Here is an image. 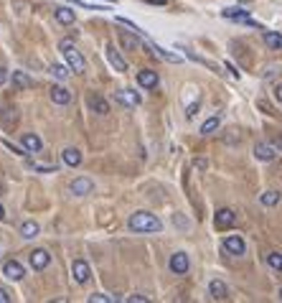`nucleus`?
Returning a JSON list of instances; mask_svg holds the SVG:
<instances>
[{
    "label": "nucleus",
    "instance_id": "5701e85b",
    "mask_svg": "<svg viewBox=\"0 0 282 303\" xmlns=\"http://www.w3.org/2000/svg\"><path fill=\"white\" fill-rule=\"evenodd\" d=\"M54 18H56L59 23H64V26H72V23L77 21V16H74V11H69V8H64V6L54 11Z\"/></svg>",
    "mask_w": 282,
    "mask_h": 303
},
{
    "label": "nucleus",
    "instance_id": "473e14b6",
    "mask_svg": "<svg viewBox=\"0 0 282 303\" xmlns=\"http://www.w3.org/2000/svg\"><path fill=\"white\" fill-rule=\"evenodd\" d=\"M11 300H13V295L6 288H0V303H11Z\"/></svg>",
    "mask_w": 282,
    "mask_h": 303
},
{
    "label": "nucleus",
    "instance_id": "c9c22d12",
    "mask_svg": "<svg viewBox=\"0 0 282 303\" xmlns=\"http://www.w3.org/2000/svg\"><path fill=\"white\" fill-rule=\"evenodd\" d=\"M274 99H277V102H282V82H279V84H274Z\"/></svg>",
    "mask_w": 282,
    "mask_h": 303
},
{
    "label": "nucleus",
    "instance_id": "20e7f679",
    "mask_svg": "<svg viewBox=\"0 0 282 303\" xmlns=\"http://www.w3.org/2000/svg\"><path fill=\"white\" fill-rule=\"evenodd\" d=\"M168 267H170V273H175V275H186V273H188V267H191V260H188V255H186V252H173V255H170Z\"/></svg>",
    "mask_w": 282,
    "mask_h": 303
},
{
    "label": "nucleus",
    "instance_id": "9b49d317",
    "mask_svg": "<svg viewBox=\"0 0 282 303\" xmlns=\"http://www.w3.org/2000/svg\"><path fill=\"white\" fill-rule=\"evenodd\" d=\"M3 275H6L8 280H21V278L26 275V270H23V265H21L18 260H6V262H3Z\"/></svg>",
    "mask_w": 282,
    "mask_h": 303
},
{
    "label": "nucleus",
    "instance_id": "f3484780",
    "mask_svg": "<svg viewBox=\"0 0 282 303\" xmlns=\"http://www.w3.org/2000/svg\"><path fill=\"white\" fill-rule=\"evenodd\" d=\"M11 82H13V87H18V89H31L33 87V77H28L26 72H11Z\"/></svg>",
    "mask_w": 282,
    "mask_h": 303
},
{
    "label": "nucleus",
    "instance_id": "412c9836",
    "mask_svg": "<svg viewBox=\"0 0 282 303\" xmlns=\"http://www.w3.org/2000/svg\"><path fill=\"white\" fill-rule=\"evenodd\" d=\"M87 105H89L94 112H99V115H107V112H110V105H107V99H104V97H99V94H89Z\"/></svg>",
    "mask_w": 282,
    "mask_h": 303
},
{
    "label": "nucleus",
    "instance_id": "4468645a",
    "mask_svg": "<svg viewBox=\"0 0 282 303\" xmlns=\"http://www.w3.org/2000/svg\"><path fill=\"white\" fill-rule=\"evenodd\" d=\"M115 99H117L120 105H125V107H137V105H140V94L132 92V89H120V92H115Z\"/></svg>",
    "mask_w": 282,
    "mask_h": 303
},
{
    "label": "nucleus",
    "instance_id": "9d476101",
    "mask_svg": "<svg viewBox=\"0 0 282 303\" xmlns=\"http://www.w3.org/2000/svg\"><path fill=\"white\" fill-rule=\"evenodd\" d=\"M234 222H236V214L231 209H219L216 217H214L216 229H229V227H234Z\"/></svg>",
    "mask_w": 282,
    "mask_h": 303
},
{
    "label": "nucleus",
    "instance_id": "72a5a7b5",
    "mask_svg": "<svg viewBox=\"0 0 282 303\" xmlns=\"http://www.w3.org/2000/svg\"><path fill=\"white\" fill-rule=\"evenodd\" d=\"M196 112H198V99H196L193 105H188V107H186V117H193Z\"/></svg>",
    "mask_w": 282,
    "mask_h": 303
},
{
    "label": "nucleus",
    "instance_id": "a878e982",
    "mask_svg": "<svg viewBox=\"0 0 282 303\" xmlns=\"http://www.w3.org/2000/svg\"><path fill=\"white\" fill-rule=\"evenodd\" d=\"M279 201V191H274V189H269V191H264L262 196H259V204L262 207H274Z\"/></svg>",
    "mask_w": 282,
    "mask_h": 303
},
{
    "label": "nucleus",
    "instance_id": "1a4fd4ad",
    "mask_svg": "<svg viewBox=\"0 0 282 303\" xmlns=\"http://www.w3.org/2000/svg\"><path fill=\"white\" fill-rule=\"evenodd\" d=\"M49 262H51V255H49L46 250H33V252L28 255V265H31L33 270H46Z\"/></svg>",
    "mask_w": 282,
    "mask_h": 303
},
{
    "label": "nucleus",
    "instance_id": "4be33fe9",
    "mask_svg": "<svg viewBox=\"0 0 282 303\" xmlns=\"http://www.w3.org/2000/svg\"><path fill=\"white\" fill-rule=\"evenodd\" d=\"M61 158H64V163L66 166H79L82 163V153H79V150L77 148H64V153H61Z\"/></svg>",
    "mask_w": 282,
    "mask_h": 303
},
{
    "label": "nucleus",
    "instance_id": "c85d7f7f",
    "mask_svg": "<svg viewBox=\"0 0 282 303\" xmlns=\"http://www.w3.org/2000/svg\"><path fill=\"white\" fill-rule=\"evenodd\" d=\"M267 265L277 273H282V252H269L267 255Z\"/></svg>",
    "mask_w": 282,
    "mask_h": 303
},
{
    "label": "nucleus",
    "instance_id": "39448f33",
    "mask_svg": "<svg viewBox=\"0 0 282 303\" xmlns=\"http://www.w3.org/2000/svg\"><path fill=\"white\" fill-rule=\"evenodd\" d=\"M69 191H72L74 196H87V194H92V191H94V181H92V179H87V176H79V179H74V181H72Z\"/></svg>",
    "mask_w": 282,
    "mask_h": 303
},
{
    "label": "nucleus",
    "instance_id": "58836bf2",
    "mask_svg": "<svg viewBox=\"0 0 282 303\" xmlns=\"http://www.w3.org/2000/svg\"><path fill=\"white\" fill-rule=\"evenodd\" d=\"M0 219H6V209L3 207H0Z\"/></svg>",
    "mask_w": 282,
    "mask_h": 303
},
{
    "label": "nucleus",
    "instance_id": "2f4dec72",
    "mask_svg": "<svg viewBox=\"0 0 282 303\" xmlns=\"http://www.w3.org/2000/svg\"><path fill=\"white\" fill-rule=\"evenodd\" d=\"M173 222H175L181 229H188V227H191V224H188V219H183L181 214H175V217H173Z\"/></svg>",
    "mask_w": 282,
    "mask_h": 303
},
{
    "label": "nucleus",
    "instance_id": "a19ab883",
    "mask_svg": "<svg viewBox=\"0 0 282 303\" xmlns=\"http://www.w3.org/2000/svg\"><path fill=\"white\" fill-rule=\"evenodd\" d=\"M104 3H115V0H104Z\"/></svg>",
    "mask_w": 282,
    "mask_h": 303
},
{
    "label": "nucleus",
    "instance_id": "393cba45",
    "mask_svg": "<svg viewBox=\"0 0 282 303\" xmlns=\"http://www.w3.org/2000/svg\"><path fill=\"white\" fill-rule=\"evenodd\" d=\"M219 125H221V115L208 117V120L201 125V135H211V132H216V130H219Z\"/></svg>",
    "mask_w": 282,
    "mask_h": 303
},
{
    "label": "nucleus",
    "instance_id": "423d86ee",
    "mask_svg": "<svg viewBox=\"0 0 282 303\" xmlns=\"http://www.w3.org/2000/svg\"><path fill=\"white\" fill-rule=\"evenodd\" d=\"M21 148L26 150V153H41L44 143H41V138L36 132H23L21 135Z\"/></svg>",
    "mask_w": 282,
    "mask_h": 303
},
{
    "label": "nucleus",
    "instance_id": "7c9ffc66",
    "mask_svg": "<svg viewBox=\"0 0 282 303\" xmlns=\"http://www.w3.org/2000/svg\"><path fill=\"white\" fill-rule=\"evenodd\" d=\"M125 303H148L150 298L148 295H140V293H132V295H127V298H122Z\"/></svg>",
    "mask_w": 282,
    "mask_h": 303
},
{
    "label": "nucleus",
    "instance_id": "f03ea898",
    "mask_svg": "<svg viewBox=\"0 0 282 303\" xmlns=\"http://www.w3.org/2000/svg\"><path fill=\"white\" fill-rule=\"evenodd\" d=\"M59 51L66 56V64L74 69V74H84V72H87V61H84V56L74 49V41H72V39H61V41H59Z\"/></svg>",
    "mask_w": 282,
    "mask_h": 303
},
{
    "label": "nucleus",
    "instance_id": "f704fd0d",
    "mask_svg": "<svg viewBox=\"0 0 282 303\" xmlns=\"http://www.w3.org/2000/svg\"><path fill=\"white\" fill-rule=\"evenodd\" d=\"M11 122H16V110H8V115H6V127H8Z\"/></svg>",
    "mask_w": 282,
    "mask_h": 303
},
{
    "label": "nucleus",
    "instance_id": "2eb2a0df",
    "mask_svg": "<svg viewBox=\"0 0 282 303\" xmlns=\"http://www.w3.org/2000/svg\"><path fill=\"white\" fill-rule=\"evenodd\" d=\"M224 18H231V21H241V23H249V26H257L252 18H249V11H241V8H224L221 11Z\"/></svg>",
    "mask_w": 282,
    "mask_h": 303
},
{
    "label": "nucleus",
    "instance_id": "f257e3e1",
    "mask_svg": "<svg viewBox=\"0 0 282 303\" xmlns=\"http://www.w3.org/2000/svg\"><path fill=\"white\" fill-rule=\"evenodd\" d=\"M127 227H130L132 232H140V234L163 232V222H160L155 214H150V212H135V214H130Z\"/></svg>",
    "mask_w": 282,
    "mask_h": 303
},
{
    "label": "nucleus",
    "instance_id": "bb28decb",
    "mask_svg": "<svg viewBox=\"0 0 282 303\" xmlns=\"http://www.w3.org/2000/svg\"><path fill=\"white\" fill-rule=\"evenodd\" d=\"M150 49H153L160 59H165V61H173V64H178V61H181V56H178V54H170V51H165V49H160V46H155V44H150Z\"/></svg>",
    "mask_w": 282,
    "mask_h": 303
},
{
    "label": "nucleus",
    "instance_id": "aec40b11",
    "mask_svg": "<svg viewBox=\"0 0 282 303\" xmlns=\"http://www.w3.org/2000/svg\"><path fill=\"white\" fill-rule=\"evenodd\" d=\"M51 99H54V105H69L72 102V92L66 87H51Z\"/></svg>",
    "mask_w": 282,
    "mask_h": 303
},
{
    "label": "nucleus",
    "instance_id": "ea45409f",
    "mask_svg": "<svg viewBox=\"0 0 282 303\" xmlns=\"http://www.w3.org/2000/svg\"><path fill=\"white\" fill-rule=\"evenodd\" d=\"M279 300H282V288H279Z\"/></svg>",
    "mask_w": 282,
    "mask_h": 303
},
{
    "label": "nucleus",
    "instance_id": "b1692460",
    "mask_svg": "<svg viewBox=\"0 0 282 303\" xmlns=\"http://www.w3.org/2000/svg\"><path fill=\"white\" fill-rule=\"evenodd\" d=\"M39 232H41V227L36 222H31V219L21 224V237L23 240H33V237H39Z\"/></svg>",
    "mask_w": 282,
    "mask_h": 303
},
{
    "label": "nucleus",
    "instance_id": "f8f14e48",
    "mask_svg": "<svg viewBox=\"0 0 282 303\" xmlns=\"http://www.w3.org/2000/svg\"><path fill=\"white\" fill-rule=\"evenodd\" d=\"M72 275H74V280H77L79 285H84V283L89 280L92 270H89V265H87L84 260H74V262H72Z\"/></svg>",
    "mask_w": 282,
    "mask_h": 303
},
{
    "label": "nucleus",
    "instance_id": "7ed1b4c3",
    "mask_svg": "<svg viewBox=\"0 0 282 303\" xmlns=\"http://www.w3.org/2000/svg\"><path fill=\"white\" fill-rule=\"evenodd\" d=\"M221 247H224L226 255H234V257H241V255L246 252V242H244L239 234H229V237H224Z\"/></svg>",
    "mask_w": 282,
    "mask_h": 303
},
{
    "label": "nucleus",
    "instance_id": "dca6fc26",
    "mask_svg": "<svg viewBox=\"0 0 282 303\" xmlns=\"http://www.w3.org/2000/svg\"><path fill=\"white\" fill-rule=\"evenodd\" d=\"M208 295H211L214 300H226V298H229L226 283H224V280H211V283H208Z\"/></svg>",
    "mask_w": 282,
    "mask_h": 303
},
{
    "label": "nucleus",
    "instance_id": "6e6552de",
    "mask_svg": "<svg viewBox=\"0 0 282 303\" xmlns=\"http://www.w3.org/2000/svg\"><path fill=\"white\" fill-rule=\"evenodd\" d=\"M254 158H257V161H274V158H277V150H274L272 143L259 140V143L254 145Z\"/></svg>",
    "mask_w": 282,
    "mask_h": 303
},
{
    "label": "nucleus",
    "instance_id": "cd10ccee",
    "mask_svg": "<svg viewBox=\"0 0 282 303\" xmlns=\"http://www.w3.org/2000/svg\"><path fill=\"white\" fill-rule=\"evenodd\" d=\"M89 303H115V300H122L120 295H104V293H92L89 298H87Z\"/></svg>",
    "mask_w": 282,
    "mask_h": 303
},
{
    "label": "nucleus",
    "instance_id": "ddd939ff",
    "mask_svg": "<svg viewBox=\"0 0 282 303\" xmlns=\"http://www.w3.org/2000/svg\"><path fill=\"white\" fill-rule=\"evenodd\" d=\"M158 72H153V69H143V72H137V84L143 87V89H155L158 87Z\"/></svg>",
    "mask_w": 282,
    "mask_h": 303
},
{
    "label": "nucleus",
    "instance_id": "6ab92c4d",
    "mask_svg": "<svg viewBox=\"0 0 282 303\" xmlns=\"http://www.w3.org/2000/svg\"><path fill=\"white\" fill-rule=\"evenodd\" d=\"M120 44L125 46V51H137L143 44H140V39L137 36H132V33H127V31H120Z\"/></svg>",
    "mask_w": 282,
    "mask_h": 303
},
{
    "label": "nucleus",
    "instance_id": "0eeeda50",
    "mask_svg": "<svg viewBox=\"0 0 282 303\" xmlns=\"http://www.w3.org/2000/svg\"><path fill=\"white\" fill-rule=\"evenodd\" d=\"M104 54H107V61L115 66V72H120V74L127 72V61L120 56V51L115 49V44H107V46H104Z\"/></svg>",
    "mask_w": 282,
    "mask_h": 303
},
{
    "label": "nucleus",
    "instance_id": "e433bc0d",
    "mask_svg": "<svg viewBox=\"0 0 282 303\" xmlns=\"http://www.w3.org/2000/svg\"><path fill=\"white\" fill-rule=\"evenodd\" d=\"M6 79H11V74H8V69H3V66H0V84H3Z\"/></svg>",
    "mask_w": 282,
    "mask_h": 303
},
{
    "label": "nucleus",
    "instance_id": "a211bd4d",
    "mask_svg": "<svg viewBox=\"0 0 282 303\" xmlns=\"http://www.w3.org/2000/svg\"><path fill=\"white\" fill-rule=\"evenodd\" d=\"M262 39H264L267 49H272V51H282V33H277V31H264Z\"/></svg>",
    "mask_w": 282,
    "mask_h": 303
},
{
    "label": "nucleus",
    "instance_id": "c756f323",
    "mask_svg": "<svg viewBox=\"0 0 282 303\" xmlns=\"http://www.w3.org/2000/svg\"><path fill=\"white\" fill-rule=\"evenodd\" d=\"M51 74H54L56 79H66V77H69V69L61 66V64H54V66H51Z\"/></svg>",
    "mask_w": 282,
    "mask_h": 303
},
{
    "label": "nucleus",
    "instance_id": "4c0bfd02",
    "mask_svg": "<svg viewBox=\"0 0 282 303\" xmlns=\"http://www.w3.org/2000/svg\"><path fill=\"white\" fill-rule=\"evenodd\" d=\"M274 72H279V69H277V66H269V69L264 72V79H269V77H274Z\"/></svg>",
    "mask_w": 282,
    "mask_h": 303
}]
</instances>
